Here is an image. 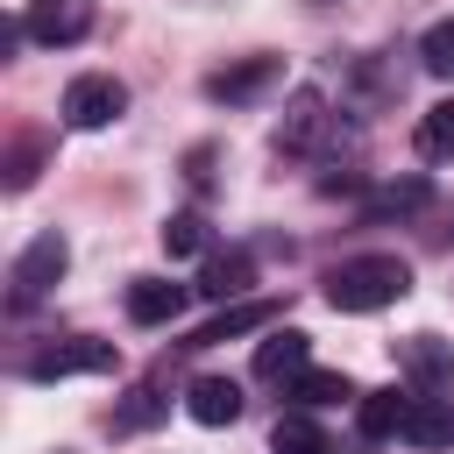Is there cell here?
<instances>
[{
	"label": "cell",
	"instance_id": "cell-1",
	"mask_svg": "<svg viewBox=\"0 0 454 454\" xmlns=\"http://www.w3.org/2000/svg\"><path fill=\"white\" fill-rule=\"evenodd\" d=\"M411 291V270L397 255H348L333 277H326V305L333 312H383Z\"/></svg>",
	"mask_w": 454,
	"mask_h": 454
},
{
	"label": "cell",
	"instance_id": "cell-2",
	"mask_svg": "<svg viewBox=\"0 0 454 454\" xmlns=\"http://www.w3.org/2000/svg\"><path fill=\"white\" fill-rule=\"evenodd\" d=\"M64 270H71V248H64V234H57V227H43V234L14 255V277H7V284H14V291H7V298H14V312H28L35 298H50Z\"/></svg>",
	"mask_w": 454,
	"mask_h": 454
},
{
	"label": "cell",
	"instance_id": "cell-3",
	"mask_svg": "<svg viewBox=\"0 0 454 454\" xmlns=\"http://www.w3.org/2000/svg\"><path fill=\"white\" fill-rule=\"evenodd\" d=\"M121 114H128V85L114 71H85V78L64 85V121L71 128H114Z\"/></svg>",
	"mask_w": 454,
	"mask_h": 454
},
{
	"label": "cell",
	"instance_id": "cell-4",
	"mask_svg": "<svg viewBox=\"0 0 454 454\" xmlns=\"http://www.w3.org/2000/svg\"><path fill=\"white\" fill-rule=\"evenodd\" d=\"M21 35H28V43H43V50L85 43V35H92V0H28Z\"/></svg>",
	"mask_w": 454,
	"mask_h": 454
},
{
	"label": "cell",
	"instance_id": "cell-5",
	"mask_svg": "<svg viewBox=\"0 0 454 454\" xmlns=\"http://www.w3.org/2000/svg\"><path fill=\"white\" fill-rule=\"evenodd\" d=\"M106 369H121V348H114V340H57V348H43V355L28 362L35 383H57V376H106Z\"/></svg>",
	"mask_w": 454,
	"mask_h": 454
},
{
	"label": "cell",
	"instance_id": "cell-6",
	"mask_svg": "<svg viewBox=\"0 0 454 454\" xmlns=\"http://www.w3.org/2000/svg\"><path fill=\"white\" fill-rule=\"evenodd\" d=\"M326 128H333V114H326V92L298 85V92L284 99V121H277V149H291V156H312V149L326 142Z\"/></svg>",
	"mask_w": 454,
	"mask_h": 454
},
{
	"label": "cell",
	"instance_id": "cell-7",
	"mask_svg": "<svg viewBox=\"0 0 454 454\" xmlns=\"http://www.w3.org/2000/svg\"><path fill=\"white\" fill-rule=\"evenodd\" d=\"M312 369V333L305 326H262V340H255V376L262 383H291V376H305Z\"/></svg>",
	"mask_w": 454,
	"mask_h": 454
},
{
	"label": "cell",
	"instance_id": "cell-8",
	"mask_svg": "<svg viewBox=\"0 0 454 454\" xmlns=\"http://www.w3.org/2000/svg\"><path fill=\"white\" fill-rule=\"evenodd\" d=\"M397 440H404V447H426V454H433V447H454V411H447V397H433V390H411Z\"/></svg>",
	"mask_w": 454,
	"mask_h": 454
},
{
	"label": "cell",
	"instance_id": "cell-9",
	"mask_svg": "<svg viewBox=\"0 0 454 454\" xmlns=\"http://www.w3.org/2000/svg\"><path fill=\"white\" fill-rule=\"evenodd\" d=\"M277 78H284V64H277V57H248V64H234V71H213V78H206V99H227V106H241V99L270 92Z\"/></svg>",
	"mask_w": 454,
	"mask_h": 454
},
{
	"label": "cell",
	"instance_id": "cell-10",
	"mask_svg": "<svg viewBox=\"0 0 454 454\" xmlns=\"http://www.w3.org/2000/svg\"><path fill=\"white\" fill-rule=\"evenodd\" d=\"M255 284V255L248 248H227V255H206V270H199V298H213V305H227V298H241Z\"/></svg>",
	"mask_w": 454,
	"mask_h": 454
},
{
	"label": "cell",
	"instance_id": "cell-11",
	"mask_svg": "<svg viewBox=\"0 0 454 454\" xmlns=\"http://www.w3.org/2000/svg\"><path fill=\"white\" fill-rule=\"evenodd\" d=\"M277 312H284L277 298H248V305H227V312H220V319H206V326H199V333H192L184 348H220V340H234V333L277 326Z\"/></svg>",
	"mask_w": 454,
	"mask_h": 454
},
{
	"label": "cell",
	"instance_id": "cell-12",
	"mask_svg": "<svg viewBox=\"0 0 454 454\" xmlns=\"http://www.w3.org/2000/svg\"><path fill=\"white\" fill-rule=\"evenodd\" d=\"M184 411H192L199 426H234V419H241V383H234V376H199V383L184 390Z\"/></svg>",
	"mask_w": 454,
	"mask_h": 454
},
{
	"label": "cell",
	"instance_id": "cell-13",
	"mask_svg": "<svg viewBox=\"0 0 454 454\" xmlns=\"http://www.w3.org/2000/svg\"><path fill=\"white\" fill-rule=\"evenodd\" d=\"M184 312V284H163V277H135L128 284V319L135 326H163Z\"/></svg>",
	"mask_w": 454,
	"mask_h": 454
},
{
	"label": "cell",
	"instance_id": "cell-14",
	"mask_svg": "<svg viewBox=\"0 0 454 454\" xmlns=\"http://www.w3.org/2000/svg\"><path fill=\"white\" fill-rule=\"evenodd\" d=\"M397 355H404V369H411L426 390H447V383H454V348H447L440 333H411Z\"/></svg>",
	"mask_w": 454,
	"mask_h": 454
},
{
	"label": "cell",
	"instance_id": "cell-15",
	"mask_svg": "<svg viewBox=\"0 0 454 454\" xmlns=\"http://www.w3.org/2000/svg\"><path fill=\"white\" fill-rule=\"evenodd\" d=\"M284 390L298 397V411H319V404H348V397H355V383H348L340 369H305V376H291Z\"/></svg>",
	"mask_w": 454,
	"mask_h": 454
},
{
	"label": "cell",
	"instance_id": "cell-16",
	"mask_svg": "<svg viewBox=\"0 0 454 454\" xmlns=\"http://www.w3.org/2000/svg\"><path fill=\"white\" fill-rule=\"evenodd\" d=\"M270 454H333V440H326L305 411H284V419L270 426Z\"/></svg>",
	"mask_w": 454,
	"mask_h": 454
},
{
	"label": "cell",
	"instance_id": "cell-17",
	"mask_svg": "<svg viewBox=\"0 0 454 454\" xmlns=\"http://www.w3.org/2000/svg\"><path fill=\"white\" fill-rule=\"evenodd\" d=\"M404 404H411V390H369L362 397V440H390L404 426Z\"/></svg>",
	"mask_w": 454,
	"mask_h": 454
},
{
	"label": "cell",
	"instance_id": "cell-18",
	"mask_svg": "<svg viewBox=\"0 0 454 454\" xmlns=\"http://www.w3.org/2000/svg\"><path fill=\"white\" fill-rule=\"evenodd\" d=\"M419 156L426 163H447L454 156V99H440V106L419 114Z\"/></svg>",
	"mask_w": 454,
	"mask_h": 454
},
{
	"label": "cell",
	"instance_id": "cell-19",
	"mask_svg": "<svg viewBox=\"0 0 454 454\" xmlns=\"http://www.w3.org/2000/svg\"><path fill=\"white\" fill-rule=\"evenodd\" d=\"M419 64H426L433 78H454V14H447V21H433V28L419 35Z\"/></svg>",
	"mask_w": 454,
	"mask_h": 454
},
{
	"label": "cell",
	"instance_id": "cell-20",
	"mask_svg": "<svg viewBox=\"0 0 454 454\" xmlns=\"http://www.w3.org/2000/svg\"><path fill=\"white\" fill-rule=\"evenodd\" d=\"M206 248V220L199 213H170L163 220V255H199Z\"/></svg>",
	"mask_w": 454,
	"mask_h": 454
},
{
	"label": "cell",
	"instance_id": "cell-21",
	"mask_svg": "<svg viewBox=\"0 0 454 454\" xmlns=\"http://www.w3.org/2000/svg\"><path fill=\"white\" fill-rule=\"evenodd\" d=\"M156 419H163V397H156V390H135V397L114 411V426H121V433H142V426H156Z\"/></svg>",
	"mask_w": 454,
	"mask_h": 454
},
{
	"label": "cell",
	"instance_id": "cell-22",
	"mask_svg": "<svg viewBox=\"0 0 454 454\" xmlns=\"http://www.w3.org/2000/svg\"><path fill=\"white\" fill-rule=\"evenodd\" d=\"M426 199H433V184H426V177H404V184H383V192H376V206H383V213H397V206H426Z\"/></svg>",
	"mask_w": 454,
	"mask_h": 454
},
{
	"label": "cell",
	"instance_id": "cell-23",
	"mask_svg": "<svg viewBox=\"0 0 454 454\" xmlns=\"http://www.w3.org/2000/svg\"><path fill=\"white\" fill-rule=\"evenodd\" d=\"M35 156H43L35 142H14V156H7V192H28V184H35Z\"/></svg>",
	"mask_w": 454,
	"mask_h": 454
}]
</instances>
